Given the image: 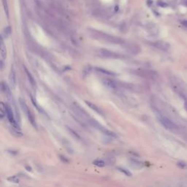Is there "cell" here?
<instances>
[{
	"label": "cell",
	"instance_id": "4",
	"mask_svg": "<svg viewBox=\"0 0 187 187\" xmlns=\"http://www.w3.org/2000/svg\"><path fill=\"white\" fill-rule=\"evenodd\" d=\"M19 102H20V105L21 107V108L23 110V113L26 114V115L27 116L28 119L29 121H30V123H32V125L34 127V128H37V123L36 121H35V119L34 118V115H32V112L30 111V110L29 109L28 106L26 105V104L25 103V102L22 100H19Z\"/></svg>",
	"mask_w": 187,
	"mask_h": 187
},
{
	"label": "cell",
	"instance_id": "2",
	"mask_svg": "<svg viewBox=\"0 0 187 187\" xmlns=\"http://www.w3.org/2000/svg\"><path fill=\"white\" fill-rule=\"evenodd\" d=\"M97 56L102 58V59H123L124 56L122 55L117 54L115 52L107 49H100L96 52Z\"/></svg>",
	"mask_w": 187,
	"mask_h": 187
},
{
	"label": "cell",
	"instance_id": "22",
	"mask_svg": "<svg viewBox=\"0 0 187 187\" xmlns=\"http://www.w3.org/2000/svg\"><path fill=\"white\" fill-rule=\"evenodd\" d=\"M181 23H182V25L183 26H185V27L187 28V20L182 21H181Z\"/></svg>",
	"mask_w": 187,
	"mask_h": 187
},
{
	"label": "cell",
	"instance_id": "13",
	"mask_svg": "<svg viewBox=\"0 0 187 187\" xmlns=\"http://www.w3.org/2000/svg\"><path fill=\"white\" fill-rule=\"evenodd\" d=\"M24 69H25V71H26V75H27V77L29 78V82L31 83V84H32V86H36V82H35V81H34V78L32 77V75H31V73H29V71L27 70V69L26 68V67H24Z\"/></svg>",
	"mask_w": 187,
	"mask_h": 187
},
{
	"label": "cell",
	"instance_id": "3",
	"mask_svg": "<svg viewBox=\"0 0 187 187\" xmlns=\"http://www.w3.org/2000/svg\"><path fill=\"white\" fill-rule=\"evenodd\" d=\"M156 117L159 120L161 124L167 129H173L175 128V125L168 118L164 116L159 112H156Z\"/></svg>",
	"mask_w": 187,
	"mask_h": 187
},
{
	"label": "cell",
	"instance_id": "21",
	"mask_svg": "<svg viewBox=\"0 0 187 187\" xmlns=\"http://www.w3.org/2000/svg\"><path fill=\"white\" fill-rule=\"evenodd\" d=\"M2 3H3V6H4L5 13H6L7 17H9V10H8V6H7V0H2Z\"/></svg>",
	"mask_w": 187,
	"mask_h": 187
},
{
	"label": "cell",
	"instance_id": "20",
	"mask_svg": "<svg viewBox=\"0 0 187 187\" xmlns=\"http://www.w3.org/2000/svg\"><path fill=\"white\" fill-rule=\"evenodd\" d=\"M7 180L10 181V182L12 183H19V178H18V176H16V175H13V176H10L9 178H7Z\"/></svg>",
	"mask_w": 187,
	"mask_h": 187
},
{
	"label": "cell",
	"instance_id": "14",
	"mask_svg": "<svg viewBox=\"0 0 187 187\" xmlns=\"http://www.w3.org/2000/svg\"><path fill=\"white\" fill-rule=\"evenodd\" d=\"M10 34H11V28L10 26H7L4 29L2 34V38H7Z\"/></svg>",
	"mask_w": 187,
	"mask_h": 187
},
{
	"label": "cell",
	"instance_id": "9",
	"mask_svg": "<svg viewBox=\"0 0 187 187\" xmlns=\"http://www.w3.org/2000/svg\"><path fill=\"white\" fill-rule=\"evenodd\" d=\"M9 81L10 86L12 88H15V85H16V75H15V71L13 67H12V68L10 69V73L9 75Z\"/></svg>",
	"mask_w": 187,
	"mask_h": 187
},
{
	"label": "cell",
	"instance_id": "1",
	"mask_svg": "<svg viewBox=\"0 0 187 187\" xmlns=\"http://www.w3.org/2000/svg\"><path fill=\"white\" fill-rule=\"evenodd\" d=\"M88 33L91 37H93L94 39L98 40L109 42L112 44H116V45H123V43H124L123 40L121 39L120 37L113 36V35L108 34L105 32L96 30V29H88Z\"/></svg>",
	"mask_w": 187,
	"mask_h": 187
},
{
	"label": "cell",
	"instance_id": "18",
	"mask_svg": "<svg viewBox=\"0 0 187 187\" xmlns=\"http://www.w3.org/2000/svg\"><path fill=\"white\" fill-rule=\"evenodd\" d=\"M177 166L179 168L182 170H186L187 169V162H183V161H179L177 163Z\"/></svg>",
	"mask_w": 187,
	"mask_h": 187
},
{
	"label": "cell",
	"instance_id": "8",
	"mask_svg": "<svg viewBox=\"0 0 187 187\" xmlns=\"http://www.w3.org/2000/svg\"><path fill=\"white\" fill-rule=\"evenodd\" d=\"M102 82H103V84L105 85V86H107L109 88H111V89H116L117 87H118V84L115 82L114 81L110 80L109 78H104L102 80Z\"/></svg>",
	"mask_w": 187,
	"mask_h": 187
},
{
	"label": "cell",
	"instance_id": "5",
	"mask_svg": "<svg viewBox=\"0 0 187 187\" xmlns=\"http://www.w3.org/2000/svg\"><path fill=\"white\" fill-rule=\"evenodd\" d=\"M6 115H7V119L10 121V123L13 125V127L15 129H19L20 128H19L18 123L16 122V121L15 119L13 110L11 108V107L8 105H6Z\"/></svg>",
	"mask_w": 187,
	"mask_h": 187
},
{
	"label": "cell",
	"instance_id": "23",
	"mask_svg": "<svg viewBox=\"0 0 187 187\" xmlns=\"http://www.w3.org/2000/svg\"><path fill=\"white\" fill-rule=\"evenodd\" d=\"M26 169L27 171H32V167H29V166H26Z\"/></svg>",
	"mask_w": 187,
	"mask_h": 187
},
{
	"label": "cell",
	"instance_id": "6",
	"mask_svg": "<svg viewBox=\"0 0 187 187\" xmlns=\"http://www.w3.org/2000/svg\"><path fill=\"white\" fill-rule=\"evenodd\" d=\"M136 73L140 75L142 77L150 78V79H156L158 78L157 73L154 71H151V70H139L136 72Z\"/></svg>",
	"mask_w": 187,
	"mask_h": 187
},
{
	"label": "cell",
	"instance_id": "19",
	"mask_svg": "<svg viewBox=\"0 0 187 187\" xmlns=\"http://www.w3.org/2000/svg\"><path fill=\"white\" fill-rule=\"evenodd\" d=\"M119 171H121V173H123L125 175L127 176H132V173L129 170L125 169V168H123V167H118Z\"/></svg>",
	"mask_w": 187,
	"mask_h": 187
},
{
	"label": "cell",
	"instance_id": "15",
	"mask_svg": "<svg viewBox=\"0 0 187 187\" xmlns=\"http://www.w3.org/2000/svg\"><path fill=\"white\" fill-rule=\"evenodd\" d=\"M6 115V105L3 102L0 103V117L1 119H3L4 116Z\"/></svg>",
	"mask_w": 187,
	"mask_h": 187
},
{
	"label": "cell",
	"instance_id": "17",
	"mask_svg": "<svg viewBox=\"0 0 187 187\" xmlns=\"http://www.w3.org/2000/svg\"><path fill=\"white\" fill-rule=\"evenodd\" d=\"M96 71L100 72V73H102V74H105V75H115V74L112 72H110L107 69H104L102 68H96Z\"/></svg>",
	"mask_w": 187,
	"mask_h": 187
},
{
	"label": "cell",
	"instance_id": "16",
	"mask_svg": "<svg viewBox=\"0 0 187 187\" xmlns=\"http://www.w3.org/2000/svg\"><path fill=\"white\" fill-rule=\"evenodd\" d=\"M92 163L94 164V165L97 166V167H105V162L101 159L94 160V161H93V162H92Z\"/></svg>",
	"mask_w": 187,
	"mask_h": 187
},
{
	"label": "cell",
	"instance_id": "11",
	"mask_svg": "<svg viewBox=\"0 0 187 187\" xmlns=\"http://www.w3.org/2000/svg\"><path fill=\"white\" fill-rule=\"evenodd\" d=\"M86 104L90 108H91V110H93L94 111H95L96 113H97L98 114H100V115H103V113H102V111L100 109V108H98L97 106H96V105H94V103H92V102H88V101H86Z\"/></svg>",
	"mask_w": 187,
	"mask_h": 187
},
{
	"label": "cell",
	"instance_id": "7",
	"mask_svg": "<svg viewBox=\"0 0 187 187\" xmlns=\"http://www.w3.org/2000/svg\"><path fill=\"white\" fill-rule=\"evenodd\" d=\"M151 45L154 46L155 48L159 49L163 51H167L170 48V46L169 43L164 41H156L151 43Z\"/></svg>",
	"mask_w": 187,
	"mask_h": 187
},
{
	"label": "cell",
	"instance_id": "10",
	"mask_svg": "<svg viewBox=\"0 0 187 187\" xmlns=\"http://www.w3.org/2000/svg\"><path fill=\"white\" fill-rule=\"evenodd\" d=\"M0 54H1V61H4L7 57V49L2 39L1 40V46H0Z\"/></svg>",
	"mask_w": 187,
	"mask_h": 187
},
{
	"label": "cell",
	"instance_id": "12",
	"mask_svg": "<svg viewBox=\"0 0 187 187\" xmlns=\"http://www.w3.org/2000/svg\"><path fill=\"white\" fill-rule=\"evenodd\" d=\"M1 88H2V91L5 93V94L7 96V97L11 96V91L10 89L9 86L5 84V83H2V85H1Z\"/></svg>",
	"mask_w": 187,
	"mask_h": 187
}]
</instances>
